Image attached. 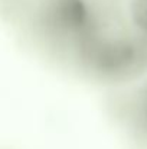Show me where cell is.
<instances>
[{"instance_id": "1", "label": "cell", "mask_w": 147, "mask_h": 149, "mask_svg": "<svg viewBox=\"0 0 147 149\" xmlns=\"http://www.w3.org/2000/svg\"><path fill=\"white\" fill-rule=\"evenodd\" d=\"M120 117L139 136L147 141V81L117 104Z\"/></svg>"}]
</instances>
